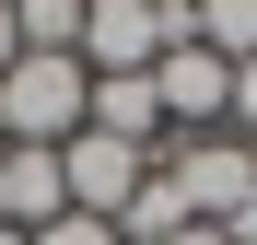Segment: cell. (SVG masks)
Wrapping results in <instances>:
<instances>
[{
  "label": "cell",
  "instance_id": "obj_13",
  "mask_svg": "<svg viewBox=\"0 0 257 245\" xmlns=\"http://www.w3.org/2000/svg\"><path fill=\"white\" fill-rule=\"evenodd\" d=\"M164 245H222V222H187V233H164Z\"/></svg>",
  "mask_w": 257,
  "mask_h": 245
},
{
  "label": "cell",
  "instance_id": "obj_2",
  "mask_svg": "<svg viewBox=\"0 0 257 245\" xmlns=\"http://www.w3.org/2000/svg\"><path fill=\"white\" fill-rule=\"evenodd\" d=\"M152 163H164V187L187 198V222H234L245 198H257V140H234V129H210V140H164Z\"/></svg>",
  "mask_w": 257,
  "mask_h": 245
},
{
  "label": "cell",
  "instance_id": "obj_11",
  "mask_svg": "<svg viewBox=\"0 0 257 245\" xmlns=\"http://www.w3.org/2000/svg\"><path fill=\"white\" fill-rule=\"evenodd\" d=\"M24 59V24H12V0H0V70H12Z\"/></svg>",
  "mask_w": 257,
  "mask_h": 245
},
{
  "label": "cell",
  "instance_id": "obj_12",
  "mask_svg": "<svg viewBox=\"0 0 257 245\" xmlns=\"http://www.w3.org/2000/svg\"><path fill=\"white\" fill-rule=\"evenodd\" d=\"M0 233H12V140H0Z\"/></svg>",
  "mask_w": 257,
  "mask_h": 245
},
{
  "label": "cell",
  "instance_id": "obj_14",
  "mask_svg": "<svg viewBox=\"0 0 257 245\" xmlns=\"http://www.w3.org/2000/svg\"><path fill=\"white\" fill-rule=\"evenodd\" d=\"M152 12H187V0H152Z\"/></svg>",
  "mask_w": 257,
  "mask_h": 245
},
{
  "label": "cell",
  "instance_id": "obj_8",
  "mask_svg": "<svg viewBox=\"0 0 257 245\" xmlns=\"http://www.w3.org/2000/svg\"><path fill=\"white\" fill-rule=\"evenodd\" d=\"M12 24H24V47H70L82 59V0H12Z\"/></svg>",
  "mask_w": 257,
  "mask_h": 245
},
{
  "label": "cell",
  "instance_id": "obj_5",
  "mask_svg": "<svg viewBox=\"0 0 257 245\" xmlns=\"http://www.w3.org/2000/svg\"><path fill=\"white\" fill-rule=\"evenodd\" d=\"M59 187H70V210L128 222V198L152 187V152H128V140H105V129H82V140H59Z\"/></svg>",
  "mask_w": 257,
  "mask_h": 245
},
{
  "label": "cell",
  "instance_id": "obj_15",
  "mask_svg": "<svg viewBox=\"0 0 257 245\" xmlns=\"http://www.w3.org/2000/svg\"><path fill=\"white\" fill-rule=\"evenodd\" d=\"M0 245H24V233H0Z\"/></svg>",
  "mask_w": 257,
  "mask_h": 245
},
{
  "label": "cell",
  "instance_id": "obj_9",
  "mask_svg": "<svg viewBox=\"0 0 257 245\" xmlns=\"http://www.w3.org/2000/svg\"><path fill=\"white\" fill-rule=\"evenodd\" d=\"M24 245H117V222H94V210H59L47 233H24Z\"/></svg>",
  "mask_w": 257,
  "mask_h": 245
},
{
  "label": "cell",
  "instance_id": "obj_4",
  "mask_svg": "<svg viewBox=\"0 0 257 245\" xmlns=\"http://www.w3.org/2000/svg\"><path fill=\"white\" fill-rule=\"evenodd\" d=\"M199 12V0H187ZM187 12H152V0H82V70H152L176 35H199Z\"/></svg>",
  "mask_w": 257,
  "mask_h": 245
},
{
  "label": "cell",
  "instance_id": "obj_7",
  "mask_svg": "<svg viewBox=\"0 0 257 245\" xmlns=\"http://www.w3.org/2000/svg\"><path fill=\"white\" fill-rule=\"evenodd\" d=\"M199 47H222V59H257V0H199Z\"/></svg>",
  "mask_w": 257,
  "mask_h": 245
},
{
  "label": "cell",
  "instance_id": "obj_6",
  "mask_svg": "<svg viewBox=\"0 0 257 245\" xmlns=\"http://www.w3.org/2000/svg\"><path fill=\"white\" fill-rule=\"evenodd\" d=\"M82 129H105V140H128V152H164V140H176L152 70H94V117H82Z\"/></svg>",
  "mask_w": 257,
  "mask_h": 245
},
{
  "label": "cell",
  "instance_id": "obj_3",
  "mask_svg": "<svg viewBox=\"0 0 257 245\" xmlns=\"http://www.w3.org/2000/svg\"><path fill=\"white\" fill-rule=\"evenodd\" d=\"M152 94H164V129H176V140H210L234 117V59L199 47V35H176V47L152 59Z\"/></svg>",
  "mask_w": 257,
  "mask_h": 245
},
{
  "label": "cell",
  "instance_id": "obj_10",
  "mask_svg": "<svg viewBox=\"0 0 257 245\" xmlns=\"http://www.w3.org/2000/svg\"><path fill=\"white\" fill-rule=\"evenodd\" d=\"M234 140H257V59H234V117H222Z\"/></svg>",
  "mask_w": 257,
  "mask_h": 245
},
{
  "label": "cell",
  "instance_id": "obj_1",
  "mask_svg": "<svg viewBox=\"0 0 257 245\" xmlns=\"http://www.w3.org/2000/svg\"><path fill=\"white\" fill-rule=\"evenodd\" d=\"M82 117H94V70H82L70 47H24L12 70H0V140L59 152V140H82Z\"/></svg>",
  "mask_w": 257,
  "mask_h": 245
}]
</instances>
